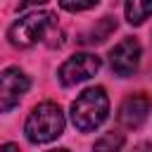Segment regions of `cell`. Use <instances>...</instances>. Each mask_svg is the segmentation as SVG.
Returning <instances> with one entry per match:
<instances>
[{
  "label": "cell",
  "mask_w": 152,
  "mask_h": 152,
  "mask_svg": "<svg viewBox=\"0 0 152 152\" xmlns=\"http://www.w3.org/2000/svg\"><path fill=\"white\" fill-rule=\"evenodd\" d=\"M140 55H142L140 43L135 38H124L109 50V66L121 78L133 76L138 71V66H140Z\"/></svg>",
  "instance_id": "obj_6"
},
{
  "label": "cell",
  "mask_w": 152,
  "mask_h": 152,
  "mask_svg": "<svg viewBox=\"0 0 152 152\" xmlns=\"http://www.w3.org/2000/svg\"><path fill=\"white\" fill-rule=\"evenodd\" d=\"M131 152H152V142H138Z\"/></svg>",
  "instance_id": "obj_12"
},
{
  "label": "cell",
  "mask_w": 152,
  "mask_h": 152,
  "mask_svg": "<svg viewBox=\"0 0 152 152\" xmlns=\"http://www.w3.org/2000/svg\"><path fill=\"white\" fill-rule=\"evenodd\" d=\"M64 126H66V119H64V112L59 109V104L45 100L31 109V114L24 124V133H26L28 142L45 145V142L57 140L64 133Z\"/></svg>",
  "instance_id": "obj_2"
},
{
  "label": "cell",
  "mask_w": 152,
  "mask_h": 152,
  "mask_svg": "<svg viewBox=\"0 0 152 152\" xmlns=\"http://www.w3.org/2000/svg\"><path fill=\"white\" fill-rule=\"evenodd\" d=\"M150 109H152V100H150L145 93L128 95V97L121 102L119 112H116V121H119L124 128H140V126L145 124Z\"/></svg>",
  "instance_id": "obj_7"
},
{
  "label": "cell",
  "mask_w": 152,
  "mask_h": 152,
  "mask_svg": "<svg viewBox=\"0 0 152 152\" xmlns=\"http://www.w3.org/2000/svg\"><path fill=\"white\" fill-rule=\"evenodd\" d=\"M100 66H102V62H100L97 55H93V52H76V55H71L69 59L62 62V66L57 69V78H59V83L64 88H71L76 83H83V81L93 78L100 71Z\"/></svg>",
  "instance_id": "obj_4"
},
{
  "label": "cell",
  "mask_w": 152,
  "mask_h": 152,
  "mask_svg": "<svg viewBox=\"0 0 152 152\" xmlns=\"http://www.w3.org/2000/svg\"><path fill=\"white\" fill-rule=\"evenodd\" d=\"M97 2H100V0H59V7H62L64 12L76 14V12H86V10L95 7Z\"/></svg>",
  "instance_id": "obj_11"
},
{
  "label": "cell",
  "mask_w": 152,
  "mask_h": 152,
  "mask_svg": "<svg viewBox=\"0 0 152 152\" xmlns=\"http://www.w3.org/2000/svg\"><path fill=\"white\" fill-rule=\"evenodd\" d=\"M124 145V133L119 131H109V133H102L95 145H93V152H119Z\"/></svg>",
  "instance_id": "obj_10"
},
{
  "label": "cell",
  "mask_w": 152,
  "mask_h": 152,
  "mask_svg": "<svg viewBox=\"0 0 152 152\" xmlns=\"http://www.w3.org/2000/svg\"><path fill=\"white\" fill-rule=\"evenodd\" d=\"M116 28V21H114V17H102L100 21H97V26H93L88 33H83V43H88V45H95V43H102L112 31Z\"/></svg>",
  "instance_id": "obj_9"
},
{
  "label": "cell",
  "mask_w": 152,
  "mask_h": 152,
  "mask_svg": "<svg viewBox=\"0 0 152 152\" xmlns=\"http://www.w3.org/2000/svg\"><path fill=\"white\" fill-rule=\"evenodd\" d=\"M48 0H21V7H28V5H43Z\"/></svg>",
  "instance_id": "obj_14"
},
{
  "label": "cell",
  "mask_w": 152,
  "mask_h": 152,
  "mask_svg": "<svg viewBox=\"0 0 152 152\" xmlns=\"http://www.w3.org/2000/svg\"><path fill=\"white\" fill-rule=\"evenodd\" d=\"M48 152H71V150H66V147H52V150H48Z\"/></svg>",
  "instance_id": "obj_15"
},
{
  "label": "cell",
  "mask_w": 152,
  "mask_h": 152,
  "mask_svg": "<svg viewBox=\"0 0 152 152\" xmlns=\"http://www.w3.org/2000/svg\"><path fill=\"white\" fill-rule=\"evenodd\" d=\"M28 86H31V81L19 66L0 69V114L14 109L21 102V97L26 95Z\"/></svg>",
  "instance_id": "obj_5"
},
{
  "label": "cell",
  "mask_w": 152,
  "mask_h": 152,
  "mask_svg": "<svg viewBox=\"0 0 152 152\" xmlns=\"http://www.w3.org/2000/svg\"><path fill=\"white\" fill-rule=\"evenodd\" d=\"M107 114H109V97L102 86L86 88L71 102V124L81 133H90L100 128L107 121Z\"/></svg>",
  "instance_id": "obj_1"
},
{
  "label": "cell",
  "mask_w": 152,
  "mask_h": 152,
  "mask_svg": "<svg viewBox=\"0 0 152 152\" xmlns=\"http://www.w3.org/2000/svg\"><path fill=\"white\" fill-rule=\"evenodd\" d=\"M0 152H21V150L14 142H5V145H0Z\"/></svg>",
  "instance_id": "obj_13"
},
{
  "label": "cell",
  "mask_w": 152,
  "mask_h": 152,
  "mask_svg": "<svg viewBox=\"0 0 152 152\" xmlns=\"http://www.w3.org/2000/svg\"><path fill=\"white\" fill-rule=\"evenodd\" d=\"M55 26V14L52 12H28L24 17H19L10 28H7V40L12 48H19V50H26V48H33L36 43H40L48 31Z\"/></svg>",
  "instance_id": "obj_3"
},
{
  "label": "cell",
  "mask_w": 152,
  "mask_h": 152,
  "mask_svg": "<svg viewBox=\"0 0 152 152\" xmlns=\"http://www.w3.org/2000/svg\"><path fill=\"white\" fill-rule=\"evenodd\" d=\"M126 21L133 26H140L145 19L152 17V0H126Z\"/></svg>",
  "instance_id": "obj_8"
}]
</instances>
